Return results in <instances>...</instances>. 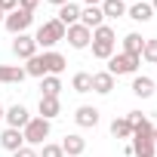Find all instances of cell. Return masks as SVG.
I'll use <instances>...</instances> for the list:
<instances>
[{"instance_id":"obj_1","label":"cell","mask_w":157,"mask_h":157,"mask_svg":"<svg viewBox=\"0 0 157 157\" xmlns=\"http://www.w3.org/2000/svg\"><path fill=\"white\" fill-rule=\"evenodd\" d=\"M65 40V25L59 22V19H49V22H43L40 28H37V34H34V43L37 46H43V52L46 49H52L56 43H62Z\"/></svg>"},{"instance_id":"obj_2","label":"cell","mask_w":157,"mask_h":157,"mask_svg":"<svg viewBox=\"0 0 157 157\" xmlns=\"http://www.w3.org/2000/svg\"><path fill=\"white\" fill-rule=\"evenodd\" d=\"M139 65H142V59H139V56H126V52H114V56L108 59V74H111V77H123V74H136V71H139Z\"/></svg>"},{"instance_id":"obj_3","label":"cell","mask_w":157,"mask_h":157,"mask_svg":"<svg viewBox=\"0 0 157 157\" xmlns=\"http://www.w3.org/2000/svg\"><path fill=\"white\" fill-rule=\"evenodd\" d=\"M49 132H52V126H49V120H43V117H31V120H28V126L22 129L25 145H46Z\"/></svg>"},{"instance_id":"obj_4","label":"cell","mask_w":157,"mask_h":157,"mask_svg":"<svg viewBox=\"0 0 157 157\" xmlns=\"http://www.w3.org/2000/svg\"><path fill=\"white\" fill-rule=\"evenodd\" d=\"M31 22H34V13H25V10H13V13H6V19H3V28L10 31V34H25L28 28H31Z\"/></svg>"},{"instance_id":"obj_5","label":"cell","mask_w":157,"mask_h":157,"mask_svg":"<svg viewBox=\"0 0 157 157\" xmlns=\"http://www.w3.org/2000/svg\"><path fill=\"white\" fill-rule=\"evenodd\" d=\"M65 40H68L74 49H86V46L93 43V31H90V28H83L80 22H77V25L65 28Z\"/></svg>"},{"instance_id":"obj_6","label":"cell","mask_w":157,"mask_h":157,"mask_svg":"<svg viewBox=\"0 0 157 157\" xmlns=\"http://www.w3.org/2000/svg\"><path fill=\"white\" fill-rule=\"evenodd\" d=\"M40 62H43L46 74H52V77H59V74L68 68V59H65L62 52H56V49H46V52H40Z\"/></svg>"},{"instance_id":"obj_7","label":"cell","mask_w":157,"mask_h":157,"mask_svg":"<svg viewBox=\"0 0 157 157\" xmlns=\"http://www.w3.org/2000/svg\"><path fill=\"white\" fill-rule=\"evenodd\" d=\"M3 120H6V126H10V129H25V126H28V120H31V114H28V108H25V105H13V108H6Z\"/></svg>"},{"instance_id":"obj_8","label":"cell","mask_w":157,"mask_h":157,"mask_svg":"<svg viewBox=\"0 0 157 157\" xmlns=\"http://www.w3.org/2000/svg\"><path fill=\"white\" fill-rule=\"evenodd\" d=\"M129 151H132V157H154L157 145H154L151 136H132L129 139Z\"/></svg>"},{"instance_id":"obj_9","label":"cell","mask_w":157,"mask_h":157,"mask_svg":"<svg viewBox=\"0 0 157 157\" xmlns=\"http://www.w3.org/2000/svg\"><path fill=\"white\" fill-rule=\"evenodd\" d=\"M74 120H77L80 129H93V126H99V108L96 105H80L74 111Z\"/></svg>"},{"instance_id":"obj_10","label":"cell","mask_w":157,"mask_h":157,"mask_svg":"<svg viewBox=\"0 0 157 157\" xmlns=\"http://www.w3.org/2000/svg\"><path fill=\"white\" fill-rule=\"evenodd\" d=\"M13 52L19 56V59H31V56H37V43H34V37L31 34H19L16 40H13Z\"/></svg>"},{"instance_id":"obj_11","label":"cell","mask_w":157,"mask_h":157,"mask_svg":"<svg viewBox=\"0 0 157 157\" xmlns=\"http://www.w3.org/2000/svg\"><path fill=\"white\" fill-rule=\"evenodd\" d=\"M80 25L90 28V31H96L99 25H105V13H102V6H86V10H80Z\"/></svg>"},{"instance_id":"obj_12","label":"cell","mask_w":157,"mask_h":157,"mask_svg":"<svg viewBox=\"0 0 157 157\" xmlns=\"http://www.w3.org/2000/svg\"><path fill=\"white\" fill-rule=\"evenodd\" d=\"M0 145H3L10 154H16L19 148H25V136H22V129H3V136H0Z\"/></svg>"},{"instance_id":"obj_13","label":"cell","mask_w":157,"mask_h":157,"mask_svg":"<svg viewBox=\"0 0 157 157\" xmlns=\"http://www.w3.org/2000/svg\"><path fill=\"white\" fill-rule=\"evenodd\" d=\"M37 111H40V117H43V120H52V117H59V114H62V102H59V99H52V96H40Z\"/></svg>"},{"instance_id":"obj_14","label":"cell","mask_w":157,"mask_h":157,"mask_svg":"<svg viewBox=\"0 0 157 157\" xmlns=\"http://www.w3.org/2000/svg\"><path fill=\"white\" fill-rule=\"evenodd\" d=\"M62 151H65L68 157H80V154L86 151V142H83V136H77V132L65 136V142H62Z\"/></svg>"},{"instance_id":"obj_15","label":"cell","mask_w":157,"mask_h":157,"mask_svg":"<svg viewBox=\"0 0 157 157\" xmlns=\"http://www.w3.org/2000/svg\"><path fill=\"white\" fill-rule=\"evenodd\" d=\"M126 16H129L132 22H151V19H154V10H151V3H145V0H139V3L126 6Z\"/></svg>"},{"instance_id":"obj_16","label":"cell","mask_w":157,"mask_h":157,"mask_svg":"<svg viewBox=\"0 0 157 157\" xmlns=\"http://www.w3.org/2000/svg\"><path fill=\"white\" fill-rule=\"evenodd\" d=\"M114 80H117V77H111L108 71H99V74H93V93H99V96H108V93L114 90Z\"/></svg>"},{"instance_id":"obj_17","label":"cell","mask_w":157,"mask_h":157,"mask_svg":"<svg viewBox=\"0 0 157 157\" xmlns=\"http://www.w3.org/2000/svg\"><path fill=\"white\" fill-rule=\"evenodd\" d=\"M65 28H71V25H77L80 22V6L77 3H65V6H59V16H56Z\"/></svg>"},{"instance_id":"obj_18","label":"cell","mask_w":157,"mask_h":157,"mask_svg":"<svg viewBox=\"0 0 157 157\" xmlns=\"http://www.w3.org/2000/svg\"><path fill=\"white\" fill-rule=\"evenodd\" d=\"M25 68H19V65H0V83H22L25 80Z\"/></svg>"},{"instance_id":"obj_19","label":"cell","mask_w":157,"mask_h":157,"mask_svg":"<svg viewBox=\"0 0 157 157\" xmlns=\"http://www.w3.org/2000/svg\"><path fill=\"white\" fill-rule=\"evenodd\" d=\"M142 46H145V37H142V34L129 31V34L123 37V52H126V56H139V59H142Z\"/></svg>"},{"instance_id":"obj_20","label":"cell","mask_w":157,"mask_h":157,"mask_svg":"<svg viewBox=\"0 0 157 157\" xmlns=\"http://www.w3.org/2000/svg\"><path fill=\"white\" fill-rule=\"evenodd\" d=\"M71 90L74 93H93V74H86V71H77L74 77H71Z\"/></svg>"},{"instance_id":"obj_21","label":"cell","mask_w":157,"mask_h":157,"mask_svg":"<svg viewBox=\"0 0 157 157\" xmlns=\"http://www.w3.org/2000/svg\"><path fill=\"white\" fill-rule=\"evenodd\" d=\"M59 93H62V80H59V77H52V74L40 77V96H52V99H59Z\"/></svg>"},{"instance_id":"obj_22","label":"cell","mask_w":157,"mask_h":157,"mask_svg":"<svg viewBox=\"0 0 157 157\" xmlns=\"http://www.w3.org/2000/svg\"><path fill=\"white\" fill-rule=\"evenodd\" d=\"M132 93L139 99H151L154 96V80L151 77H132Z\"/></svg>"},{"instance_id":"obj_23","label":"cell","mask_w":157,"mask_h":157,"mask_svg":"<svg viewBox=\"0 0 157 157\" xmlns=\"http://www.w3.org/2000/svg\"><path fill=\"white\" fill-rule=\"evenodd\" d=\"M111 136L114 139H132V123L126 117H114L111 120Z\"/></svg>"},{"instance_id":"obj_24","label":"cell","mask_w":157,"mask_h":157,"mask_svg":"<svg viewBox=\"0 0 157 157\" xmlns=\"http://www.w3.org/2000/svg\"><path fill=\"white\" fill-rule=\"evenodd\" d=\"M102 13H105V19H120V16H126V3L123 0H102Z\"/></svg>"},{"instance_id":"obj_25","label":"cell","mask_w":157,"mask_h":157,"mask_svg":"<svg viewBox=\"0 0 157 157\" xmlns=\"http://www.w3.org/2000/svg\"><path fill=\"white\" fill-rule=\"evenodd\" d=\"M93 56L108 62V59L114 56V40H93Z\"/></svg>"},{"instance_id":"obj_26","label":"cell","mask_w":157,"mask_h":157,"mask_svg":"<svg viewBox=\"0 0 157 157\" xmlns=\"http://www.w3.org/2000/svg\"><path fill=\"white\" fill-rule=\"evenodd\" d=\"M25 74H28V77H46V68H43V62H40V52L28 59V65H25Z\"/></svg>"},{"instance_id":"obj_27","label":"cell","mask_w":157,"mask_h":157,"mask_svg":"<svg viewBox=\"0 0 157 157\" xmlns=\"http://www.w3.org/2000/svg\"><path fill=\"white\" fill-rule=\"evenodd\" d=\"M142 59L148 65H157V37H148L145 46H142Z\"/></svg>"},{"instance_id":"obj_28","label":"cell","mask_w":157,"mask_h":157,"mask_svg":"<svg viewBox=\"0 0 157 157\" xmlns=\"http://www.w3.org/2000/svg\"><path fill=\"white\" fill-rule=\"evenodd\" d=\"M151 132H154V123H151L148 117H142V120L132 126V136H151Z\"/></svg>"},{"instance_id":"obj_29","label":"cell","mask_w":157,"mask_h":157,"mask_svg":"<svg viewBox=\"0 0 157 157\" xmlns=\"http://www.w3.org/2000/svg\"><path fill=\"white\" fill-rule=\"evenodd\" d=\"M40 157H65V151H62V145H43V151H40Z\"/></svg>"},{"instance_id":"obj_30","label":"cell","mask_w":157,"mask_h":157,"mask_svg":"<svg viewBox=\"0 0 157 157\" xmlns=\"http://www.w3.org/2000/svg\"><path fill=\"white\" fill-rule=\"evenodd\" d=\"M13 157H40V154H37V151H34L31 145H25V148H19V151H16Z\"/></svg>"},{"instance_id":"obj_31","label":"cell","mask_w":157,"mask_h":157,"mask_svg":"<svg viewBox=\"0 0 157 157\" xmlns=\"http://www.w3.org/2000/svg\"><path fill=\"white\" fill-rule=\"evenodd\" d=\"M37 3H40V0H19V10H25V13H34V10H37Z\"/></svg>"},{"instance_id":"obj_32","label":"cell","mask_w":157,"mask_h":157,"mask_svg":"<svg viewBox=\"0 0 157 157\" xmlns=\"http://www.w3.org/2000/svg\"><path fill=\"white\" fill-rule=\"evenodd\" d=\"M0 10H3V13H13V10H19V0H0Z\"/></svg>"},{"instance_id":"obj_33","label":"cell","mask_w":157,"mask_h":157,"mask_svg":"<svg viewBox=\"0 0 157 157\" xmlns=\"http://www.w3.org/2000/svg\"><path fill=\"white\" fill-rule=\"evenodd\" d=\"M86 6H102V0H83Z\"/></svg>"},{"instance_id":"obj_34","label":"cell","mask_w":157,"mask_h":157,"mask_svg":"<svg viewBox=\"0 0 157 157\" xmlns=\"http://www.w3.org/2000/svg\"><path fill=\"white\" fill-rule=\"evenodd\" d=\"M49 3H56V6H65V3H71V0H49Z\"/></svg>"},{"instance_id":"obj_35","label":"cell","mask_w":157,"mask_h":157,"mask_svg":"<svg viewBox=\"0 0 157 157\" xmlns=\"http://www.w3.org/2000/svg\"><path fill=\"white\" fill-rule=\"evenodd\" d=\"M151 139H154V145H157V126H154V132H151Z\"/></svg>"},{"instance_id":"obj_36","label":"cell","mask_w":157,"mask_h":157,"mask_svg":"<svg viewBox=\"0 0 157 157\" xmlns=\"http://www.w3.org/2000/svg\"><path fill=\"white\" fill-rule=\"evenodd\" d=\"M3 19H6V13H3V10H0V25H3Z\"/></svg>"},{"instance_id":"obj_37","label":"cell","mask_w":157,"mask_h":157,"mask_svg":"<svg viewBox=\"0 0 157 157\" xmlns=\"http://www.w3.org/2000/svg\"><path fill=\"white\" fill-rule=\"evenodd\" d=\"M3 114H6V108H3V105H0V120H3Z\"/></svg>"},{"instance_id":"obj_38","label":"cell","mask_w":157,"mask_h":157,"mask_svg":"<svg viewBox=\"0 0 157 157\" xmlns=\"http://www.w3.org/2000/svg\"><path fill=\"white\" fill-rule=\"evenodd\" d=\"M151 10H154V16H157V0H154V3H151Z\"/></svg>"}]
</instances>
